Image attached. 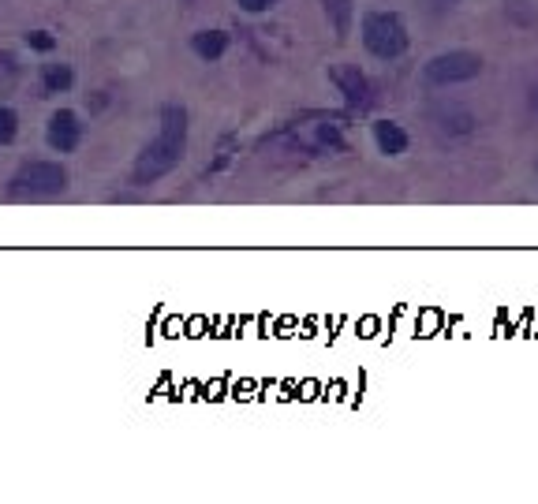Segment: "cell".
Returning a JSON list of instances; mask_svg holds the SVG:
<instances>
[{
    "label": "cell",
    "instance_id": "9a60e30c",
    "mask_svg": "<svg viewBox=\"0 0 538 504\" xmlns=\"http://www.w3.org/2000/svg\"><path fill=\"white\" fill-rule=\"evenodd\" d=\"M430 4V12L434 15H445V12H453L456 8V0H426Z\"/></svg>",
    "mask_w": 538,
    "mask_h": 504
},
{
    "label": "cell",
    "instance_id": "ac0fdd59",
    "mask_svg": "<svg viewBox=\"0 0 538 504\" xmlns=\"http://www.w3.org/2000/svg\"><path fill=\"white\" fill-rule=\"evenodd\" d=\"M535 172H538V165H535Z\"/></svg>",
    "mask_w": 538,
    "mask_h": 504
},
{
    "label": "cell",
    "instance_id": "3957f363",
    "mask_svg": "<svg viewBox=\"0 0 538 504\" xmlns=\"http://www.w3.org/2000/svg\"><path fill=\"white\" fill-rule=\"evenodd\" d=\"M64 187H68V172L57 161H30L8 183L15 198H53L64 195Z\"/></svg>",
    "mask_w": 538,
    "mask_h": 504
},
{
    "label": "cell",
    "instance_id": "e0dca14e",
    "mask_svg": "<svg viewBox=\"0 0 538 504\" xmlns=\"http://www.w3.org/2000/svg\"><path fill=\"white\" fill-rule=\"evenodd\" d=\"M535 109H538V94H535Z\"/></svg>",
    "mask_w": 538,
    "mask_h": 504
},
{
    "label": "cell",
    "instance_id": "2e32d148",
    "mask_svg": "<svg viewBox=\"0 0 538 504\" xmlns=\"http://www.w3.org/2000/svg\"><path fill=\"white\" fill-rule=\"evenodd\" d=\"M184 4H199V0H184Z\"/></svg>",
    "mask_w": 538,
    "mask_h": 504
},
{
    "label": "cell",
    "instance_id": "8fae6325",
    "mask_svg": "<svg viewBox=\"0 0 538 504\" xmlns=\"http://www.w3.org/2000/svg\"><path fill=\"white\" fill-rule=\"evenodd\" d=\"M42 83H45V90H49V94H64V90L75 83V75H71L68 64H45Z\"/></svg>",
    "mask_w": 538,
    "mask_h": 504
},
{
    "label": "cell",
    "instance_id": "5bb4252c",
    "mask_svg": "<svg viewBox=\"0 0 538 504\" xmlns=\"http://www.w3.org/2000/svg\"><path fill=\"white\" fill-rule=\"evenodd\" d=\"M236 4H240L243 12L258 15V12H269V8H273V4H277V0H236Z\"/></svg>",
    "mask_w": 538,
    "mask_h": 504
},
{
    "label": "cell",
    "instance_id": "30bf717a",
    "mask_svg": "<svg viewBox=\"0 0 538 504\" xmlns=\"http://www.w3.org/2000/svg\"><path fill=\"white\" fill-rule=\"evenodd\" d=\"M438 124L441 131H449V135H468L471 127H475V116H471L468 109H441Z\"/></svg>",
    "mask_w": 538,
    "mask_h": 504
},
{
    "label": "cell",
    "instance_id": "9c48e42d",
    "mask_svg": "<svg viewBox=\"0 0 538 504\" xmlns=\"http://www.w3.org/2000/svg\"><path fill=\"white\" fill-rule=\"evenodd\" d=\"M322 8H326L329 23H333V30H337V38H348L352 19H355V0H322Z\"/></svg>",
    "mask_w": 538,
    "mask_h": 504
},
{
    "label": "cell",
    "instance_id": "7a4b0ae2",
    "mask_svg": "<svg viewBox=\"0 0 538 504\" xmlns=\"http://www.w3.org/2000/svg\"><path fill=\"white\" fill-rule=\"evenodd\" d=\"M359 34H363L367 53L378 60H397L408 49V27L397 12H367L359 23Z\"/></svg>",
    "mask_w": 538,
    "mask_h": 504
},
{
    "label": "cell",
    "instance_id": "ba28073f",
    "mask_svg": "<svg viewBox=\"0 0 538 504\" xmlns=\"http://www.w3.org/2000/svg\"><path fill=\"white\" fill-rule=\"evenodd\" d=\"M191 49L206 64H213V60H221L228 53V34L225 30H199V34H191Z\"/></svg>",
    "mask_w": 538,
    "mask_h": 504
},
{
    "label": "cell",
    "instance_id": "277c9868",
    "mask_svg": "<svg viewBox=\"0 0 538 504\" xmlns=\"http://www.w3.org/2000/svg\"><path fill=\"white\" fill-rule=\"evenodd\" d=\"M426 83L434 86H453V83H471L482 75V56L468 53V49H449V53H438L430 64L423 68Z\"/></svg>",
    "mask_w": 538,
    "mask_h": 504
},
{
    "label": "cell",
    "instance_id": "5b68a950",
    "mask_svg": "<svg viewBox=\"0 0 538 504\" xmlns=\"http://www.w3.org/2000/svg\"><path fill=\"white\" fill-rule=\"evenodd\" d=\"M45 139H49V146H53L57 154H71V150L79 146V139H83V124H79V116H75L71 109L53 112Z\"/></svg>",
    "mask_w": 538,
    "mask_h": 504
},
{
    "label": "cell",
    "instance_id": "52a82bcc",
    "mask_svg": "<svg viewBox=\"0 0 538 504\" xmlns=\"http://www.w3.org/2000/svg\"><path fill=\"white\" fill-rule=\"evenodd\" d=\"M374 142H378V150L385 157H400L408 150V131L400 124H393V120H378L374 124Z\"/></svg>",
    "mask_w": 538,
    "mask_h": 504
},
{
    "label": "cell",
    "instance_id": "4fadbf2b",
    "mask_svg": "<svg viewBox=\"0 0 538 504\" xmlns=\"http://www.w3.org/2000/svg\"><path fill=\"white\" fill-rule=\"evenodd\" d=\"M27 45H30V49H38V53H49V49L57 45V38H53L49 30H30V34H27Z\"/></svg>",
    "mask_w": 538,
    "mask_h": 504
},
{
    "label": "cell",
    "instance_id": "6da1fadb",
    "mask_svg": "<svg viewBox=\"0 0 538 504\" xmlns=\"http://www.w3.org/2000/svg\"><path fill=\"white\" fill-rule=\"evenodd\" d=\"M184 154H187V112L180 105H165L154 142H146V150H142L135 168H131V183L135 187H150L161 176H169L172 168L184 161Z\"/></svg>",
    "mask_w": 538,
    "mask_h": 504
},
{
    "label": "cell",
    "instance_id": "8992f818",
    "mask_svg": "<svg viewBox=\"0 0 538 504\" xmlns=\"http://www.w3.org/2000/svg\"><path fill=\"white\" fill-rule=\"evenodd\" d=\"M333 75V83L340 86V94H344V101L352 105V109H367L370 105V83L367 75L355 68V64H344V68H333L329 71Z\"/></svg>",
    "mask_w": 538,
    "mask_h": 504
},
{
    "label": "cell",
    "instance_id": "7c38bea8",
    "mask_svg": "<svg viewBox=\"0 0 538 504\" xmlns=\"http://www.w3.org/2000/svg\"><path fill=\"white\" fill-rule=\"evenodd\" d=\"M19 131V116L12 109H0V142H12Z\"/></svg>",
    "mask_w": 538,
    "mask_h": 504
}]
</instances>
